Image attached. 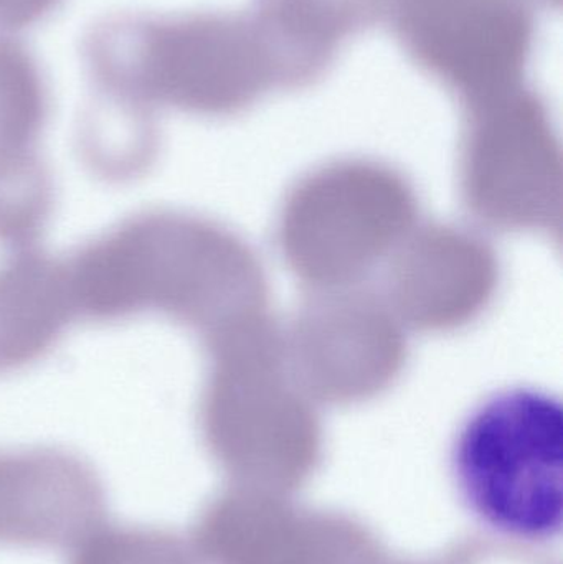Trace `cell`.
Wrapping results in <instances>:
<instances>
[{"label": "cell", "mask_w": 563, "mask_h": 564, "mask_svg": "<svg viewBox=\"0 0 563 564\" xmlns=\"http://www.w3.org/2000/svg\"><path fill=\"white\" fill-rule=\"evenodd\" d=\"M450 470L476 523L521 545H549L563 525V408L539 388L486 398L453 441Z\"/></svg>", "instance_id": "obj_1"}, {"label": "cell", "mask_w": 563, "mask_h": 564, "mask_svg": "<svg viewBox=\"0 0 563 564\" xmlns=\"http://www.w3.org/2000/svg\"><path fill=\"white\" fill-rule=\"evenodd\" d=\"M106 494L88 470L58 459H0V545L66 549L102 522Z\"/></svg>", "instance_id": "obj_3"}, {"label": "cell", "mask_w": 563, "mask_h": 564, "mask_svg": "<svg viewBox=\"0 0 563 564\" xmlns=\"http://www.w3.org/2000/svg\"><path fill=\"white\" fill-rule=\"evenodd\" d=\"M390 0H258L253 22L277 82H311L327 72L349 36L379 22Z\"/></svg>", "instance_id": "obj_4"}, {"label": "cell", "mask_w": 563, "mask_h": 564, "mask_svg": "<svg viewBox=\"0 0 563 564\" xmlns=\"http://www.w3.org/2000/svg\"><path fill=\"white\" fill-rule=\"evenodd\" d=\"M68 564H187L174 536L151 527L96 525L73 545Z\"/></svg>", "instance_id": "obj_5"}, {"label": "cell", "mask_w": 563, "mask_h": 564, "mask_svg": "<svg viewBox=\"0 0 563 564\" xmlns=\"http://www.w3.org/2000/svg\"><path fill=\"white\" fill-rule=\"evenodd\" d=\"M548 3H561V0H545Z\"/></svg>", "instance_id": "obj_6"}, {"label": "cell", "mask_w": 563, "mask_h": 564, "mask_svg": "<svg viewBox=\"0 0 563 564\" xmlns=\"http://www.w3.org/2000/svg\"><path fill=\"white\" fill-rule=\"evenodd\" d=\"M387 17L415 65L466 93L518 85L534 45L531 0H390Z\"/></svg>", "instance_id": "obj_2"}]
</instances>
